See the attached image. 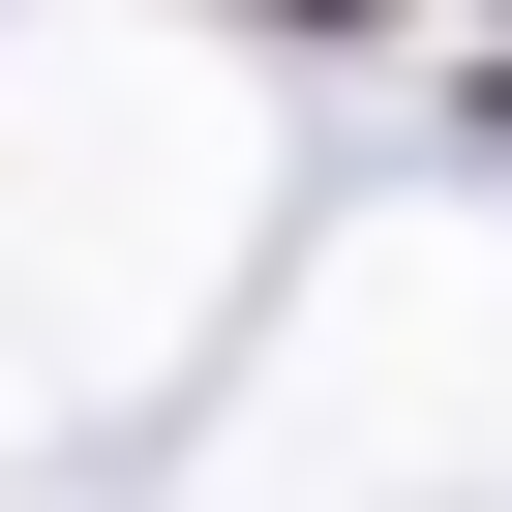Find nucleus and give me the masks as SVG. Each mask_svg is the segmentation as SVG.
<instances>
[{"instance_id": "f257e3e1", "label": "nucleus", "mask_w": 512, "mask_h": 512, "mask_svg": "<svg viewBox=\"0 0 512 512\" xmlns=\"http://www.w3.org/2000/svg\"><path fill=\"white\" fill-rule=\"evenodd\" d=\"M272 31H362V0H272Z\"/></svg>"}]
</instances>
